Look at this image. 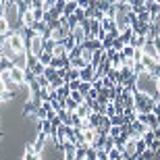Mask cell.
I'll return each mask as SVG.
<instances>
[{
	"mask_svg": "<svg viewBox=\"0 0 160 160\" xmlns=\"http://www.w3.org/2000/svg\"><path fill=\"white\" fill-rule=\"evenodd\" d=\"M15 67V62H12L11 58H0V75H4V73H8Z\"/></svg>",
	"mask_w": 160,
	"mask_h": 160,
	"instance_id": "obj_15",
	"label": "cell"
},
{
	"mask_svg": "<svg viewBox=\"0 0 160 160\" xmlns=\"http://www.w3.org/2000/svg\"><path fill=\"white\" fill-rule=\"evenodd\" d=\"M71 33H73V38H75V44H77V46H83V42L88 40V36H85L83 27H75Z\"/></svg>",
	"mask_w": 160,
	"mask_h": 160,
	"instance_id": "obj_11",
	"label": "cell"
},
{
	"mask_svg": "<svg viewBox=\"0 0 160 160\" xmlns=\"http://www.w3.org/2000/svg\"><path fill=\"white\" fill-rule=\"evenodd\" d=\"M79 79H81V81H89V83H94V79H96V71H94V67L88 65L85 69H81V71H79Z\"/></svg>",
	"mask_w": 160,
	"mask_h": 160,
	"instance_id": "obj_7",
	"label": "cell"
},
{
	"mask_svg": "<svg viewBox=\"0 0 160 160\" xmlns=\"http://www.w3.org/2000/svg\"><path fill=\"white\" fill-rule=\"evenodd\" d=\"M106 160H110V158H106Z\"/></svg>",
	"mask_w": 160,
	"mask_h": 160,
	"instance_id": "obj_52",
	"label": "cell"
},
{
	"mask_svg": "<svg viewBox=\"0 0 160 160\" xmlns=\"http://www.w3.org/2000/svg\"><path fill=\"white\" fill-rule=\"evenodd\" d=\"M40 106H42V100H33V98H29V100L25 102V106H23V114H36Z\"/></svg>",
	"mask_w": 160,
	"mask_h": 160,
	"instance_id": "obj_6",
	"label": "cell"
},
{
	"mask_svg": "<svg viewBox=\"0 0 160 160\" xmlns=\"http://www.w3.org/2000/svg\"><path fill=\"white\" fill-rule=\"evenodd\" d=\"M23 160H40V154L36 152V146L33 143H25V156Z\"/></svg>",
	"mask_w": 160,
	"mask_h": 160,
	"instance_id": "obj_10",
	"label": "cell"
},
{
	"mask_svg": "<svg viewBox=\"0 0 160 160\" xmlns=\"http://www.w3.org/2000/svg\"><path fill=\"white\" fill-rule=\"evenodd\" d=\"M56 44L58 42H54V40H44V52H54V48H56Z\"/></svg>",
	"mask_w": 160,
	"mask_h": 160,
	"instance_id": "obj_27",
	"label": "cell"
},
{
	"mask_svg": "<svg viewBox=\"0 0 160 160\" xmlns=\"http://www.w3.org/2000/svg\"><path fill=\"white\" fill-rule=\"evenodd\" d=\"M75 17H77V21L79 23H83V21H85V11H83V8H77V11H75Z\"/></svg>",
	"mask_w": 160,
	"mask_h": 160,
	"instance_id": "obj_41",
	"label": "cell"
},
{
	"mask_svg": "<svg viewBox=\"0 0 160 160\" xmlns=\"http://www.w3.org/2000/svg\"><path fill=\"white\" fill-rule=\"evenodd\" d=\"M133 33L142 38L150 36V23H143V21H137V25H133Z\"/></svg>",
	"mask_w": 160,
	"mask_h": 160,
	"instance_id": "obj_9",
	"label": "cell"
},
{
	"mask_svg": "<svg viewBox=\"0 0 160 160\" xmlns=\"http://www.w3.org/2000/svg\"><path fill=\"white\" fill-rule=\"evenodd\" d=\"M108 158L110 160H123V152H121V150H110V152H108Z\"/></svg>",
	"mask_w": 160,
	"mask_h": 160,
	"instance_id": "obj_31",
	"label": "cell"
},
{
	"mask_svg": "<svg viewBox=\"0 0 160 160\" xmlns=\"http://www.w3.org/2000/svg\"><path fill=\"white\" fill-rule=\"evenodd\" d=\"M0 137H2V133H0Z\"/></svg>",
	"mask_w": 160,
	"mask_h": 160,
	"instance_id": "obj_51",
	"label": "cell"
},
{
	"mask_svg": "<svg viewBox=\"0 0 160 160\" xmlns=\"http://www.w3.org/2000/svg\"><path fill=\"white\" fill-rule=\"evenodd\" d=\"M92 89H94V88H92V83H89V81H81V85H79V94L88 96Z\"/></svg>",
	"mask_w": 160,
	"mask_h": 160,
	"instance_id": "obj_28",
	"label": "cell"
},
{
	"mask_svg": "<svg viewBox=\"0 0 160 160\" xmlns=\"http://www.w3.org/2000/svg\"><path fill=\"white\" fill-rule=\"evenodd\" d=\"M108 135L112 137V139H117V137H121V127H110V133Z\"/></svg>",
	"mask_w": 160,
	"mask_h": 160,
	"instance_id": "obj_42",
	"label": "cell"
},
{
	"mask_svg": "<svg viewBox=\"0 0 160 160\" xmlns=\"http://www.w3.org/2000/svg\"><path fill=\"white\" fill-rule=\"evenodd\" d=\"M8 75H11V81H15L17 85L25 83V71H23V69H19V67H12L11 71H8Z\"/></svg>",
	"mask_w": 160,
	"mask_h": 160,
	"instance_id": "obj_5",
	"label": "cell"
},
{
	"mask_svg": "<svg viewBox=\"0 0 160 160\" xmlns=\"http://www.w3.org/2000/svg\"><path fill=\"white\" fill-rule=\"evenodd\" d=\"M106 158H108L106 150H98V160H106Z\"/></svg>",
	"mask_w": 160,
	"mask_h": 160,
	"instance_id": "obj_45",
	"label": "cell"
},
{
	"mask_svg": "<svg viewBox=\"0 0 160 160\" xmlns=\"http://www.w3.org/2000/svg\"><path fill=\"white\" fill-rule=\"evenodd\" d=\"M60 44H62V48L67 50V54H71V52H73V48L77 46V44H75V38H73V33H71L69 38H65V40L60 42Z\"/></svg>",
	"mask_w": 160,
	"mask_h": 160,
	"instance_id": "obj_14",
	"label": "cell"
},
{
	"mask_svg": "<svg viewBox=\"0 0 160 160\" xmlns=\"http://www.w3.org/2000/svg\"><path fill=\"white\" fill-rule=\"evenodd\" d=\"M148 73H150V75H152L154 79H160V62H156V65L152 67V69H150Z\"/></svg>",
	"mask_w": 160,
	"mask_h": 160,
	"instance_id": "obj_38",
	"label": "cell"
},
{
	"mask_svg": "<svg viewBox=\"0 0 160 160\" xmlns=\"http://www.w3.org/2000/svg\"><path fill=\"white\" fill-rule=\"evenodd\" d=\"M58 119L62 121V125H65V127H73V123H71V112H69V110H65V108H62V110L58 112Z\"/></svg>",
	"mask_w": 160,
	"mask_h": 160,
	"instance_id": "obj_18",
	"label": "cell"
},
{
	"mask_svg": "<svg viewBox=\"0 0 160 160\" xmlns=\"http://www.w3.org/2000/svg\"><path fill=\"white\" fill-rule=\"evenodd\" d=\"M75 112H77V117H79V119H83V121H85V119H89V114H92V108H89L88 104L83 102V104H79V106H77V110H75Z\"/></svg>",
	"mask_w": 160,
	"mask_h": 160,
	"instance_id": "obj_12",
	"label": "cell"
},
{
	"mask_svg": "<svg viewBox=\"0 0 160 160\" xmlns=\"http://www.w3.org/2000/svg\"><path fill=\"white\" fill-rule=\"evenodd\" d=\"M46 142H48V135L40 131V133H38V142L33 143V146H36V152H38V154H42V150H44V146H46Z\"/></svg>",
	"mask_w": 160,
	"mask_h": 160,
	"instance_id": "obj_13",
	"label": "cell"
},
{
	"mask_svg": "<svg viewBox=\"0 0 160 160\" xmlns=\"http://www.w3.org/2000/svg\"><path fill=\"white\" fill-rule=\"evenodd\" d=\"M8 42H11V48L17 54H23L25 52V40H23V36H21L19 31L12 29L11 33H8Z\"/></svg>",
	"mask_w": 160,
	"mask_h": 160,
	"instance_id": "obj_4",
	"label": "cell"
},
{
	"mask_svg": "<svg viewBox=\"0 0 160 160\" xmlns=\"http://www.w3.org/2000/svg\"><path fill=\"white\" fill-rule=\"evenodd\" d=\"M71 98L77 102V104H83V102H85V96L79 94V89H77V92H71Z\"/></svg>",
	"mask_w": 160,
	"mask_h": 160,
	"instance_id": "obj_35",
	"label": "cell"
},
{
	"mask_svg": "<svg viewBox=\"0 0 160 160\" xmlns=\"http://www.w3.org/2000/svg\"><path fill=\"white\" fill-rule=\"evenodd\" d=\"M133 100H135V110L137 112H152L154 106H156L154 98L148 96V94H142V92L133 94Z\"/></svg>",
	"mask_w": 160,
	"mask_h": 160,
	"instance_id": "obj_2",
	"label": "cell"
},
{
	"mask_svg": "<svg viewBox=\"0 0 160 160\" xmlns=\"http://www.w3.org/2000/svg\"><path fill=\"white\" fill-rule=\"evenodd\" d=\"M67 85H69V89H71V92H77V89H79V85H81V79H75V81H69Z\"/></svg>",
	"mask_w": 160,
	"mask_h": 160,
	"instance_id": "obj_40",
	"label": "cell"
},
{
	"mask_svg": "<svg viewBox=\"0 0 160 160\" xmlns=\"http://www.w3.org/2000/svg\"><path fill=\"white\" fill-rule=\"evenodd\" d=\"M67 2H71V0H67Z\"/></svg>",
	"mask_w": 160,
	"mask_h": 160,
	"instance_id": "obj_50",
	"label": "cell"
},
{
	"mask_svg": "<svg viewBox=\"0 0 160 160\" xmlns=\"http://www.w3.org/2000/svg\"><path fill=\"white\" fill-rule=\"evenodd\" d=\"M127 46V44H125L123 40H121V36L117 38V40H114V44H112V50H117V52H123V48Z\"/></svg>",
	"mask_w": 160,
	"mask_h": 160,
	"instance_id": "obj_32",
	"label": "cell"
},
{
	"mask_svg": "<svg viewBox=\"0 0 160 160\" xmlns=\"http://www.w3.org/2000/svg\"><path fill=\"white\" fill-rule=\"evenodd\" d=\"M127 123V119H125V114H114V117H110V125L112 127H121V125Z\"/></svg>",
	"mask_w": 160,
	"mask_h": 160,
	"instance_id": "obj_20",
	"label": "cell"
},
{
	"mask_svg": "<svg viewBox=\"0 0 160 160\" xmlns=\"http://www.w3.org/2000/svg\"><path fill=\"white\" fill-rule=\"evenodd\" d=\"M81 58L88 62V65H92V60H94V50H88V48H83L81 52Z\"/></svg>",
	"mask_w": 160,
	"mask_h": 160,
	"instance_id": "obj_26",
	"label": "cell"
},
{
	"mask_svg": "<svg viewBox=\"0 0 160 160\" xmlns=\"http://www.w3.org/2000/svg\"><path fill=\"white\" fill-rule=\"evenodd\" d=\"M158 62H160V52H158Z\"/></svg>",
	"mask_w": 160,
	"mask_h": 160,
	"instance_id": "obj_49",
	"label": "cell"
},
{
	"mask_svg": "<svg viewBox=\"0 0 160 160\" xmlns=\"http://www.w3.org/2000/svg\"><path fill=\"white\" fill-rule=\"evenodd\" d=\"M15 98V92H8V89H4V92H0V100L2 102H8Z\"/></svg>",
	"mask_w": 160,
	"mask_h": 160,
	"instance_id": "obj_33",
	"label": "cell"
},
{
	"mask_svg": "<svg viewBox=\"0 0 160 160\" xmlns=\"http://www.w3.org/2000/svg\"><path fill=\"white\" fill-rule=\"evenodd\" d=\"M62 85H65V79H62V77H58V73H56V77H54V79H50V89H54V92H56V89H58V88H62Z\"/></svg>",
	"mask_w": 160,
	"mask_h": 160,
	"instance_id": "obj_21",
	"label": "cell"
},
{
	"mask_svg": "<svg viewBox=\"0 0 160 160\" xmlns=\"http://www.w3.org/2000/svg\"><path fill=\"white\" fill-rule=\"evenodd\" d=\"M75 79H79V69H69V73H67V77H65V83L75 81Z\"/></svg>",
	"mask_w": 160,
	"mask_h": 160,
	"instance_id": "obj_25",
	"label": "cell"
},
{
	"mask_svg": "<svg viewBox=\"0 0 160 160\" xmlns=\"http://www.w3.org/2000/svg\"><path fill=\"white\" fill-rule=\"evenodd\" d=\"M85 154H88V146L77 148V156H75V160H85Z\"/></svg>",
	"mask_w": 160,
	"mask_h": 160,
	"instance_id": "obj_37",
	"label": "cell"
},
{
	"mask_svg": "<svg viewBox=\"0 0 160 160\" xmlns=\"http://www.w3.org/2000/svg\"><path fill=\"white\" fill-rule=\"evenodd\" d=\"M137 92H142V94H148L154 98L158 94V89H156V79L150 75V73H143L137 77Z\"/></svg>",
	"mask_w": 160,
	"mask_h": 160,
	"instance_id": "obj_1",
	"label": "cell"
},
{
	"mask_svg": "<svg viewBox=\"0 0 160 160\" xmlns=\"http://www.w3.org/2000/svg\"><path fill=\"white\" fill-rule=\"evenodd\" d=\"M137 21H139V19H137V12H127V23H129V27H133V25H137Z\"/></svg>",
	"mask_w": 160,
	"mask_h": 160,
	"instance_id": "obj_30",
	"label": "cell"
},
{
	"mask_svg": "<svg viewBox=\"0 0 160 160\" xmlns=\"http://www.w3.org/2000/svg\"><path fill=\"white\" fill-rule=\"evenodd\" d=\"M77 8H79V6H77V0H71V2H67L65 11H62V17H71V15L77 11Z\"/></svg>",
	"mask_w": 160,
	"mask_h": 160,
	"instance_id": "obj_16",
	"label": "cell"
},
{
	"mask_svg": "<svg viewBox=\"0 0 160 160\" xmlns=\"http://www.w3.org/2000/svg\"><path fill=\"white\" fill-rule=\"evenodd\" d=\"M42 52H44V40H42L40 36H36L29 42V46L25 48V54H27V56H36V58H40Z\"/></svg>",
	"mask_w": 160,
	"mask_h": 160,
	"instance_id": "obj_3",
	"label": "cell"
},
{
	"mask_svg": "<svg viewBox=\"0 0 160 160\" xmlns=\"http://www.w3.org/2000/svg\"><path fill=\"white\" fill-rule=\"evenodd\" d=\"M121 2H125V4H133V0H121Z\"/></svg>",
	"mask_w": 160,
	"mask_h": 160,
	"instance_id": "obj_48",
	"label": "cell"
},
{
	"mask_svg": "<svg viewBox=\"0 0 160 160\" xmlns=\"http://www.w3.org/2000/svg\"><path fill=\"white\" fill-rule=\"evenodd\" d=\"M69 96H71V89H69V85H67V83L62 85V88L56 89V100H67Z\"/></svg>",
	"mask_w": 160,
	"mask_h": 160,
	"instance_id": "obj_17",
	"label": "cell"
},
{
	"mask_svg": "<svg viewBox=\"0 0 160 160\" xmlns=\"http://www.w3.org/2000/svg\"><path fill=\"white\" fill-rule=\"evenodd\" d=\"M156 89H158V94H160V79H156Z\"/></svg>",
	"mask_w": 160,
	"mask_h": 160,
	"instance_id": "obj_47",
	"label": "cell"
},
{
	"mask_svg": "<svg viewBox=\"0 0 160 160\" xmlns=\"http://www.w3.org/2000/svg\"><path fill=\"white\" fill-rule=\"evenodd\" d=\"M40 131H42V133H46L48 137H52V139H54V137H56V129H54V125L50 123V121H48V119L40 121Z\"/></svg>",
	"mask_w": 160,
	"mask_h": 160,
	"instance_id": "obj_8",
	"label": "cell"
},
{
	"mask_svg": "<svg viewBox=\"0 0 160 160\" xmlns=\"http://www.w3.org/2000/svg\"><path fill=\"white\" fill-rule=\"evenodd\" d=\"M123 56H125V58H133V56H135V48L127 44V46L123 48Z\"/></svg>",
	"mask_w": 160,
	"mask_h": 160,
	"instance_id": "obj_29",
	"label": "cell"
},
{
	"mask_svg": "<svg viewBox=\"0 0 160 160\" xmlns=\"http://www.w3.org/2000/svg\"><path fill=\"white\" fill-rule=\"evenodd\" d=\"M92 88H94V92H100V89L104 88V85H102V79H96V81L92 83Z\"/></svg>",
	"mask_w": 160,
	"mask_h": 160,
	"instance_id": "obj_44",
	"label": "cell"
},
{
	"mask_svg": "<svg viewBox=\"0 0 160 160\" xmlns=\"http://www.w3.org/2000/svg\"><path fill=\"white\" fill-rule=\"evenodd\" d=\"M77 106H79V104L73 100L71 96H69V98L65 100V110H69V112H75V110H77Z\"/></svg>",
	"mask_w": 160,
	"mask_h": 160,
	"instance_id": "obj_24",
	"label": "cell"
},
{
	"mask_svg": "<svg viewBox=\"0 0 160 160\" xmlns=\"http://www.w3.org/2000/svg\"><path fill=\"white\" fill-rule=\"evenodd\" d=\"M154 46H156V50L160 52V36H158V38H154Z\"/></svg>",
	"mask_w": 160,
	"mask_h": 160,
	"instance_id": "obj_46",
	"label": "cell"
},
{
	"mask_svg": "<svg viewBox=\"0 0 160 160\" xmlns=\"http://www.w3.org/2000/svg\"><path fill=\"white\" fill-rule=\"evenodd\" d=\"M44 77H46L48 81H50V79H54V77H56V69H52V67H46V69H44Z\"/></svg>",
	"mask_w": 160,
	"mask_h": 160,
	"instance_id": "obj_34",
	"label": "cell"
},
{
	"mask_svg": "<svg viewBox=\"0 0 160 160\" xmlns=\"http://www.w3.org/2000/svg\"><path fill=\"white\" fill-rule=\"evenodd\" d=\"M104 150H106V152H110V150H114V139L110 135L106 137V142H104Z\"/></svg>",
	"mask_w": 160,
	"mask_h": 160,
	"instance_id": "obj_39",
	"label": "cell"
},
{
	"mask_svg": "<svg viewBox=\"0 0 160 160\" xmlns=\"http://www.w3.org/2000/svg\"><path fill=\"white\" fill-rule=\"evenodd\" d=\"M52 58H54V54H50V52H42V54H40V58H38V60H40V62H42L44 67H50Z\"/></svg>",
	"mask_w": 160,
	"mask_h": 160,
	"instance_id": "obj_22",
	"label": "cell"
},
{
	"mask_svg": "<svg viewBox=\"0 0 160 160\" xmlns=\"http://www.w3.org/2000/svg\"><path fill=\"white\" fill-rule=\"evenodd\" d=\"M0 102H2V100H0Z\"/></svg>",
	"mask_w": 160,
	"mask_h": 160,
	"instance_id": "obj_53",
	"label": "cell"
},
{
	"mask_svg": "<svg viewBox=\"0 0 160 160\" xmlns=\"http://www.w3.org/2000/svg\"><path fill=\"white\" fill-rule=\"evenodd\" d=\"M146 8L150 11V15H152V17L160 15V4H158V2H146Z\"/></svg>",
	"mask_w": 160,
	"mask_h": 160,
	"instance_id": "obj_23",
	"label": "cell"
},
{
	"mask_svg": "<svg viewBox=\"0 0 160 160\" xmlns=\"http://www.w3.org/2000/svg\"><path fill=\"white\" fill-rule=\"evenodd\" d=\"M69 60H71V69H79V71H81V69L88 67V62H85L81 56H77V58H69Z\"/></svg>",
	"mask_w": 160,
	"mask_h": 160,
	"instance_id": "obj_19",
	"label": "cell"
},
{
	"mask_svg": "<svg viewBox=\"0 0 160 160\" xmlns=\"http://www.w3.org/2000/svg\"><path fill=\"white\" fill-rule=\"evenodd\" d=\"M85 160H98V150H94L92 146H89L88 154H85Z\"/></svg>",
	"mask_w": 160,
	"mask_h": 160,
	"instance_id": "obj_36",
	"label": "cell"
},
{
	"mask_svg": "<svg viewBox=\"0 0 160 160\" xmlns=\"http://www.w3.org/2000/svg\"><path fill=\"white\" fill-rule=\"evenodd\" d=\"M89 4H92V0H77V6H79V8H83V11H85Z\"/></svg>",
	"mask_w": 160,
	"mask_h": 160,
	"instance_id": "obj_43",
	"label": "cell"
}]
</instances>
